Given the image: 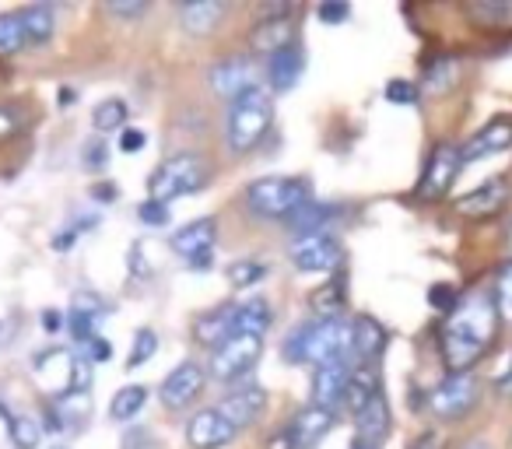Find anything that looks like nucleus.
I'll use <instances>...</instances> for the list:
<instances>
[{
  "instance_id": "nucleus-1",
  "label": "nucleus",
  "mask_w": 512,
  "mask_h": 449,
  "mask_svg": "<svg viewBox=\"0 0 512 449\" xmlns=\"http://www.w3.org/2000/svg\"><path fill=\"white\" fill-rule=\"evenodd\" d=\"M498 306L495 295L488 292H467L453 306V313L442 323V362H446L449 376L467 372L484 351L491 348L498 334Z\"/></svg>"
},
{
  "instance_id": "nucleus-2",
  "label": "nucleus",
  "mask_w": 512,
  "mask_h": 449,
  "mask_svg": "<svg viewBox=\"0 0 512 449\" xmlns=\"http://www.w3.org/2000/svg\"><path fill=\"white\" fill-rule=\"evenodd\" d=\"M285 355L292 362L327 365L337 358H355V323L337 316V320H313L292 330L285 344Z\"/></svg>"
},
{
  "instance_id": "nucleus-3",
  "label": "nucleus",
  "mask_w": 512,
  "mask_h": 449,
  "mask_svg": "<svg viewBox=\"0 0 512 449\" xmlns=\"http://www.w3.org/2000/svg\"><path fill=\"white\" fill-rule=\"evenodd\" d=\"M313 200V183L306 176H264L246 186V207L260 218L285 221Z\"/></svg>"
},
{
  "instance_id": "nucleus-4",
  "label": "nucleus",
  "mask_w": 512,
  "mask_h": 449,
  "mask_svg": "<svg viewBox=\"0 0 512 449\" xmlns=\"http://www.w3.org/2000/svg\"><path fill=\"white\" fill-rule=\"evenodd\" d=\"M274 123V102H271V92L267 88H249L246 95H239V99L232 102V109H228V148L232 151H253L256 144L264 141V134L271 130Z\"/></svg>"
},
{
  "instance_id": "nucleus-5",
  "label": "nucleus",
  "mask_w": 512,
  "mask_h": 449,
  "mask_svg": "<svg viewBox=\"0 0 512 449\" xmlns=\"http://www.w3.org/2000/svg\"><path fill=\"white\" fill-rule=\"evenodd\" d=\"M207 179V162L197 151H179V155L165 158L148 179V193L158 204H169V200L183 197V193L200 190Z\"/></svg>"
},
{
  "instance_id": "nucleus-6",
  "label": "nucleus",
  "mask_w": 512,
  "mask_h": 449,
  "mask_svg": "<svg viewBox=\"0 0 512 449\" xmlns=\"http://www.w3.org/2000/svg\"><path fill=\"white\" fill-rule=\"evenodd\" d=\"M264 355V337L256 334H235L228 337L221 348H214L211 355V376L218 383H235V379L249 376L253 365Z\"/></svg>"
},
{
  "instance_id": "nucleus-7",
  "label": "nucleus",
  "mask_w": 512,
  "mask_h": 449,
  "mask_svg": "<svg viewBox=\"0 0 512 449\" xmlns=\"http://www.w3.org/2000/svg\"><path fill=\"white\" fill-rule=\"evenodd\" d=\"M341 243L330 232H313V236H295L288 246V257L299 271L306 274H327L341 267Z\"/></svg>"
},
{
  "instance_id": "nucleus-8",
  "label": "nucleus",
  "mask_w": 512,
  "mask_h": 449,
  "mask_svg": "<svg viewBox=\"0 0 512 449\" xmlns=\"http://www.w3.org/2000/svg\"><path fill=\"white\" fill-rule=\"evenodd\" d=\"M474 404H477V379L470 376V372L446 376L432 393H428V407H432V414L442 421L463 418Z\"/></svg>"
},
{
  "instance_id": "nucleus-9",
  "label": "nucleus",
  "mask_w": 512,
  "mask_h": 449,
  "mask_svg": "<svg viewBox=\"0 0 512 449\" xmlns=\"http://www.w3.org/2000/svg\"><path fill=\"white\" fill-rule=\"evenodd\" d=\"M256 78H260V67L249 57H225L207 71V85H211L214 95L221 99H239L249 88H256Z\"/></svg>"
},
{
  "instance_id": "nucleus-10",
  "label": "nucleus",
  "mask_w": 512,
  "mask_h": 449,
  "mask_svg": "<svg viewBox=\"0 0 512 449\" xmlns=\"http://www.w3.org/2000/svg\"><path fill=\"white\" fill-rule=\"evenodd\" d=\"M460 165H463L460 148H456V144H439L425 165V176H421V183H418V197L421 200L446 197L449 186H453V179H456V172H460Z\"/></svg>"
},
{
  "instance_id": "nucleus-11",
  "label": "nucleus",
  "mask_w": 512,
  "mask_h": 449,
  "mask_svg": "<svg viewBox=\"0 0 512 449\" xmlns=\"http://www.w3.org/2000/svg\"><path fill=\"white\" fill-rule=\"evenodd\" d=\"M239 435V428L221 414V407H204L186 421V442L190 449H221Z\"/></svg>"
},
{
  "instance_id": "nucleus-12",
  "label": "nucleus",
  "mask_w": 512,
  "mask_h": 449,
  "mask_svg": "<svg viewBox=\"0 0 512 449\" xmlns=\"http://www.w3.org/2000/svg\"><path fill=\"white\" fill-rule=\"evenodd\" d=\"M200 390H204V369L197 362H183L162 379L158 397L169 411H183L186 404H193V397H200Z\"/></svg>"
},
{
  "instance_id": "nucleus-13",
  "label": "nucleus",
  "mask_w": 512,
  "mask_h": 449,
  "mask_svg": "<svg viewBox=\"0 0 512 449\" xmlns=\"http://www.w3.org/2000/svg\"><path fill=\"white\" fill-rule=\"evenodd\" d=\"M351 376H355V369H351V358H337V362L316 365V372H313V404L330 407V411H334V404H341V400H344V390H348Z\"/></svg>"
},
{
  "instance_id": "nucleus-14",
  "label": "nucleus",
  "mask_w": 512,
  "mask_h": 449,
  "mask_svg": "<svg viewBox=\"0 0 512 449\" xmlns=\"http://www.w3.org/2000/svg\"><path fill=\"white\" fill-rule=\"evenodd\" d=\"M505 200H509V183H505V179H488V183H481L477 190L463 193V197L456 200V211H460L463 218H491V214L502 211Z\"/></svg>"
},
{
  "instance_id": "nucleus-15",
  "label": "nucleus",
  "mask_w": 512,
  "mask_h": 449,
  "mask_svg": "<svg viewBox=\"0 0 512 449\" xmlns=\"http://www.w3.org/2000/svg\"><path fill=\"white\" fill-rule=\"evenodd\" d=\"M221 414H225L228 421H232L235 428H249V425H256V421L264 418V411H267V393L260 390V386H246V390H235V393H228L225 400H221Z\"/></svg>"
},
{
  "instance_id": "nucleus-16",
  "label": "nucleus",
  "mask_w": 512,
  "mask_h": 449,
  "mask_svg": "<svg viewBox=\"0 0 512 449\" xmlns=\"http://www.w3.org/2000/svg\"><path fill=\"white\" fill-rule=\"evenodd\" d=\"M512 148V120L509 116H498L491 120L488 127H481L467 144L460 148L463 162H477V158H488V155H498V151Z\"/></svg>"
},
{
  "instance_id": "nucleus-17",
  "label": "nucleus",
  "mask_w": 512,
  "mask_h": 449,
  "mask_svg": "<svg viewBox=\"0 0 512 449\" xmlns=\"http://www.w3.org/2000/svg\"><path fill=\"white\" fill-rule=\"evenodd\" d=\"M337 421V411H330V407H320V404H309L302 407L299 414L292 418V425H288V432H292L295 446L299 449H313L316 442L323 439V435L334 428Z\"/></svg>"
},
{
  "instance_id": "nucleus-18",
  "label": "nucleus",
  "mask_w": 512,
  "mask_h": 449,
  "mask_svg": "<svg viewBox=\"0 0 512 449\" xmlns=\"http://www.w3.org/2000/svg\"><path fill=\"white\" fill-rule=\"evenodd\" d=\"M302 71H306V53H302L299 43L285 46L274 57H267V81H271L274 92H292L299 85Z\"/></svg>"
},
{
  "instance_id": "nucleus-19",
  "label": "nucleus",
  "mask_w": 512,
  "mask_h": 449,
  "mask_svg": "<svg viewBox=\"0 0 512 449\" xmlns=\"http://www.w3.org/2000/svg\"><path fill=\"white\" fill-rule=\"evenodd\" d=\"M109 313V306L99 299L95 292H78L74 295V302H71V334L81 341V348H85L88 341L95 337V327H99V320Z\"/></svg>"
},
{
  "instance_id": "nucleus-20",
  "label": "nucleus",
  "mask_w": 512,
  "mask_h": 449,
  "mask_svg": "<svg viewBox=\"0 0 512 449\" xmlns=\"http://www.w3.org/2000/svg\"><path fill=\"white\" fill-rule=\"evenodd\" d=\"M214 236H218L214 218H197V221H190V225H183V229L172 232L169 246L179 253V257L193 260V257H200V253L214 250Z\"/></svg>"
},
{
  "instance_id": "nucleus-21",
  "label": "nucleus",
  "mask_w": 512,
  "mask_h": 449,
  "mask_svg": "<svg viewBox=\"0 0 512 449\" xmlns=\"http://www.w3.org/2000/svg\"><path fill=\"white\" fill-rule=\"evenodd\" d=\"M390 435V404H386L383 393L369 400V404L358 411V439L355 442H365V446H376Z\"/></svg>"
},
{
  "instance_id": "nucleus-22",
  "label": "nucleus",
  "mask_w": 512,
  "mask_h": 449,
  "mask_svg": "<svg viewBox=\"0 0 512 449\" xmlns=\"http://www.w3.org/2000/svg\"><path fill=\"white\" fill-rule=\"evenodd\" d=\"M295 43V32H292V18L288 15H271L264 18V22L256 25L253 39H249V46H253L256 53H264V57H274L278 50H285V46Z\"/></svg>"
},
{
  "instance_id": "nucleus-23",
  "label": "nucleus",
  "mask_w": 512,
  "mask_h": 449,
  "mask_svg": "<svg viewBox=\"0 0 512 449\" xmlns=\"http://www.w3.org/2000/svg\"><path fill=\"white\" fill-rule=\"evenodd\" d=\"M193 337L207 348H221L228 337H235V306H221L214 313L197 316L193 323Z\"/></svg>"
},
{
  "instance_id": "nucleus-24",
  "label": "nucleus",
  "mask_w": 512,
  "mask_h": 449,
  "mask_svg": "<svg viewBox=\"0 0 512 449\" xmlns=\"http://www.w3.org/2000/svg\"><path fill=\"white\" fill-rule=\"evenodd\" d=\"M221 15H225V8L218 0H186V4H179V25L190 36H207L221 22Z\"/></svg>"
},
{
  "instance_id": "nucleus-25",
  "label": "nucleus",
  "mask_w": 512,
  "mask_h": 449,
  "mask_svg": "<svg viewBox=\"0 0 512 449\" xmlns=\"http://www.w3.org/2000/svg\"><path fill=\"white\" fill-rule=\"evenodd\" d=\"M337 218L334 204H323V200H306L292 218H285V225L295 236H313V232H327L330 221Z\"/></svg>"
},
{
  "instance_id": "nucleus-26",
  "label": "nucleus",
  "mask_w": 512,
  "mask_h": 449,
  "mask_svg": "<svg viewBox=\"0 0 512 449\" xmlns=\"http://www.w3.org/2000/svg\"><path fill=\"white\" fill-rule=\"evenodd\" d=\"M53 411H57L60 425L64 428H85L88 418H92V397L78 390H64L57 400H53Z\"/></svg>"
},
{
  "instance_id": "nucleus-27",
  "label": "nucleus",
  "mask_w": 512,
  "mask_h": 449,
  "mask_svg": "<svg viewBox=\"0 0 512 449\" xmlns=\"http://www.w3.org/2000/svg\"><path fill=\"white\" fill-rule=\"evenodd\" d=\"M22 29H25V43L39 46V43H46V39H53L57 15H53L50 4H32V8L22 11Z\"/></svg>"
},
{
  "instance_id": "nucleus-28",
  "label": "nucleus",
  "mask_w": 512,
  "mask_h": 449,
  "mask_svg": "<svg viewBox=\"0 0 512 449\" xmlns=\"http://www.w3.org/2000/svg\"><path fill=\"white\" fill-rule=\"evenodd\" d=\"M267 327H271V302L267 299H249L242 306H235V334L264 337Z\"/></svg>"
},
{
  "instance_id": "nucleus-29",
  "label": "nucleus",
  "mask_w": 512,
  "mask_h": 449,
  "mask_svg": "<svg viewBox=\"0 0 512 449\" xmlns=\"http://www.w3.org/2000/svg\"><path fill=\"white\" fill-rule=\"evenodd\" d=\"M386 348V330L379 327L372 316H362V320H355V358L358 362H372V358L379 355V351Z\"/></svg>"
},
{
  "instance_id": "nucleus-30",
  "label": "nucleus",
  "mask_w": 512,
  "mask_h": 449,
  "mask_svg": "<svg viewBox=\"0 0 512 449\" xmlns=\"http://www.w3.org/2000/svg\"><path fill=\"white\" fill-rule=\"evenodd\" d=\"M379 393V376L376 369H369V365H362V369H355V376H351L348 390H344V407H351V411H362L365 404H369L372 397Z\"/></svg>"
},
{
  "instance_id": "nucleus-31",
  "label": "nucleus",
  "mask_w": 512,
  "mask_h": 449,
  "mask_svg": "<svg viewBox=\"0 0 512 449\" xmlns=\"http://www.w3.org/2000/svg\"><path fill=\"white\" fill-rule=\"evenodd\" d=\"M467 15L484 29H509L512 25V0H488V4H470Z\"/></svg>"
},
{
  "instance_id": "nucleus-32",
  "label": "nucleus",
  "mask_w": 512,
  "mask_h": 449,
  "mask_svg": "<svg viewBox=\"0 0 512 449\" xmlns=\"http://www.w3.org/2000/svg\"><path fill=\"white\" fill-rule=\"evenodd\" d=\"M130 109L123 99H102L99 106L92 109V127L95 134H113V130H120L123 123H127Z\"/></svg>"
},
{
  "instance_id": "nucleus-33",
  "label": "nucleus",
  "mask_w": 512,
  "mask_h": 449,
  "mask_svg": "<svg viewBox=\"0 0 512 449\" xmlns=\"http://www.w3.org/2000/svg\"><path fill=\"white\" fill-rule=\"evenodd\" d=\"M0 414L8 418V432H11L15 449H36L39 446V439H43V428H39L29 414H8L4 407H0Z\"/></svg>"
},
{
  "instance_id": "nucleus-34",
  "label": "nucleus",
  "mask_w": 512,
  "mask_h": 449,
  "mask_svg": "<svg viewBox=\"0 0 512 449\" xmlns=\"http://www.w3.org/2000/svg\"><path fill=\"white\" fill-rule=\"evenodd\" d=\"M25 43V29H22V11H4L0 15V57H11L18 53Z\"/></svg>"
},
{
  "instance_id": "nucleus-35",
  "label": "nucleus",
  "mask_w": 512,
  "mask_h": 449,
  "mask_svg": "<svg viewBox=\"0 0 512 449\" xmlns=\"http://www.w3.org/2000/svg\"><path fill=\"white\" fill-rule=\"evenodd\" d=\"M344 309V285L341 281H330L320 292H313V313L316 320H337Z\"/></svg>"
},
{
  "instance_id": "nucleus-36",
  "label": "nucleus",
  "mask_w": 512,
  "mask_h": 449,
  "mask_svg": "<svg viewBox=\"0 0 512 449\" xmlns=\"http://www.w3.org/2000/svg\"><path fill=\"white\" fill-rule=\"evenodd\" d=\"M144 400H148V390H144V386H123V390L113 397V404H109V414H113L116 421H130L141 414Z\"/></svg>"
},
{
  "instance_id": "nucleus-37",
  "label": "nucleus",
  "mask_w": 512,
  "mask_h": 449,
  "mask_svg": "<svg viewBox=\"0 0 512 449\" xmlns=\"http://www.w3.org/2000/svg\"><path fill=\"white\" fill-rule=\"evenodd\" d=\"M456 81V60L453 57H439L425 74V88L428 92H449Z\"/></svg>"
},
{
  "instance_id": "nucleus-38",
  "label": "nucleus",
  "mask_w": 512,
  "mask_h": 449,
  "mask_svg": "<svg viewBox=\"0 0 512 449\" xmlns=\"http://www.w3.org/2000/svg\"><path fill=\"white\" fill-rule=\"evenodd\" d=\"M155 351H158V337H155V330H151V327L137 330L134 344H130V355H127V369H137V365H144L151 355H155Z\"/></svg>"
},
{
  "instance_id": "nucleus-39",
  "label": "nucleus",
  "mask_w": 512,
  "mask_h": 449,
  "mask_svg": "<svg viewBox=\"0 0 512 449\" xmlns=\"http://www.w3.org/2000/svg\"><path fill=\"white\" fill-rule=\"evenodd\" d=\"M264 271L267 267L260 264V260H235V264H228V281H232L235 288H249L264 278Z\"/></svg>"
},
{
  "instance_id": "nucleus-40",
  "label": "nucleus",
  "mask_w": 512,
  "mask_h": 449,
  "mask_svg": "<svg viewBox=\"0 0 512 449\" xmlns=\"http://www.w3.org/2000/svg\"><path fill=\"white\" fill-rule=\"evenodd\" d=\"M25 127V109L18 102H0V141L15 137Z\"/></svg>"
},
{
  "instance_id": "nucleus-41",
  "label": "nucleus",
  "mask_w": 512,
  "mask_h": 449,
  "mask_svg": "<svg viewBox=\"0 0 512 449\" xmlns=\"http://www.w3.org/2000/svg\"><path fill=\"white\" fill-rule=\"evenodd\" d=\"M495 306H498V316L512 320V264H505L498 271V281H495Z\"/></svg>"
},
{
  "instance_id": "nucleus-42",
  "label": "nucleus",
  "mask_w": 512,
  "mask_h": 449,
  "mask_svg": "<svg viewBox=\"0 0 512 449\" xmlns=\"http://www.w3.org/2000/svg\"><path fill=\"white\" fill-rule=\"evenodd\" d=\"M386 99L397 102V106H414V102H418V88H414L411 81H390V85H386Z\"/></svg>"
},
{
  "instance_id": "nucleus-43",
  "label": "nucleus",
  "mask_w": 512,
  "mask_h": 449,
  "mask_svg": "<svg viewBox=\"0 0 512 449\" xmlns=\"http://www.w3.org/2000/svg\"><path fill=\"white\" fill-rule=\"evenodd\" d=\"M106 8H109V15H116V18H141L144 11H148V4H141V0H109Z\"/></svg>"
},
{
  "instance_id": "nucleus-44",
  "label": "nucleus",
  "mask_w": 512,
  "mask_h": 449,
  "mask_svg": "<svg viewBox=\"0 0 512 449\" xmlns=\"http://www.w3.org/2000/svg\"><path fill=\"white\" fill-rule=\"evenodd\" d=\"M428 302H432V306L439 309V313H446V316H449V313H453V306H456L460 299H456L453 288H449V285H435L432 292H428Z\"/></svg>"
},
{
  "instance_id": "nucleus-45",
  "label": "nucleus",
  "mask_w": 512,
  "mask_h": 449,
  "mask_svg": "<svg viewBox=\"0 0 512 449\" xmlns=\"http://www.w3.org/2000/svg\"><path fill=\"white\" fill-rule=\"evenodd\" d=\"M85 358H88L92 365H95V362H109V358H113V344H109L106 337L95 334L92 341L85 344Z\"/></svg>"
},
{
  "instance_id": "nucleus-46",
  "label": "nucleus",
  "mask_w": 512,
  "mask_h": 449,
  "mask_svg": "<svg viewBox=\"0 0 512 449\" xmlns=\"http://www.w3.org/2000/svg\"><path fill=\"white\" fill-rule=\"evenodd\" d=\"M141 221L144 225H165L169 221V204H158V200H148V204H141Z\"/></svg>"
},
{
  "instance_id": "nucleus-47",
  "label": "nucleus",
  "mask_w": 512,
  "mask_h": 449,
  "mask_svg": "<svg viewBox=\"0 0 512 449\" xmlns=\"http://www.w3.org/2000/svg\"><path fill=\"white\" fill-rule=\"evenodd\" d=\"M348 4L344 0H327V4H320V22H327V25H337V22H344L348 18Z\"/></svg>"
},
{
  "instance_id": "nucleus-48",
  "label": "nucleus",
  "mask_w": 512,
  "mask_h": 449,
  "mask_svg": "<svg viewBox=\"0 0 512 449\" xmlns=\"http://www.w3.org/2000/svg\"><path fill=\"white\" fill-rule=\"evenodd\" d=\"M144 144H148V134H144V130H134V127L123 130V137H120V151H127V155H134V151H141Z\"/></svg>"
},
{
  "instance_id": "nucleus-49",
  "label": "nucleus",
  "mask_w": 512,
  "mask_h": 449,
  "mask_svg": "<svg viewBox=\"0 0 512 449\" xmlns=\"http://www.w3.org/2000/svg\"><path fill=\"white\" fill-rule=\"evenodd\" d=\"M106 151H109V144H102V141H88V148H85V162L92 165V169H99V165L106 162Z\"/></svg>"
},
{
  "instance_id": "nucleus-50",
  "label": "nucleus",
  "mask_w": 512,
  "mask_h": 449,
  "mask_svg": "<svg viewBox=\"0 0 512 449\" xmlns=\"http://www.w3.org/2000/svg\"><path fill=\"white\" fill-rule=\"evenodd\" d=\"M60 327H64V313H60V309H46V313H43V330H46V334H57Z\"/></svg>"
},
{
  "instance_id": "nucleus-51",
  "label": "nucleus",
  "mask_w": 512,
  "mask_h": 449,
  "mask_svg": "<svg viewBox=\"0 0 512 449\" xmlns=\"http://www.w3.org/2000/svg\"><path fill=\"white\" fill-rule=\"evenodd\" d=\"M116 193H120V190H116L113 183H95V186H92V197H99L102 204H113Z\"/></svg>"
},
{
  "instance_id": "nucleus-52",
  "label": "nucleus",
  "mask_w": 512,
  "mask_h": 449,
  "mask_svg": "<svg viewBox=\"0 0 512 449\" xmlns=\"http://www.w3.org/2000/svg\"><path fill=\"white\" fill-rule=\"evenodd\" d=\"M267 449H299L295 446V439H292V432H278V435H271V442H267Z\"/></svg>"
},
{
  "instance_id": "nucleus-53",
  "label": "nucleus",
  "mask_w": 512,
  "mask_h": 449,
  "mask_svg": "<svg viewBox=\"0 0 512 449\" xmlns=\"http://www.w3.org/2000/svg\"><path fill=\"white\" fill-rule=\"evenodd\" d=\"M463 449H491V446H488V442H484V439H474V442H467V446H463Z\"/></svg>"
},
{
  "instance_id": "nucleus-54",
  "label": "nucleus",
  "mask_w": 512,
  "mask_h": 449,
  "mask_svg": "<svg viewBox=\"0 0 512 449\" xmlns=\"http://www.w3.org/2000/svg\"><path fill=\"white\" fill-rule=\"evenodd\" d=\"M351 449H376V446H365V442H355V446H351Z\"/></svg>"
},
{
  "instance_id": "nucleus-55",
  "label": "nucleus",
  "mask_w": 512,
  "mask_h": 449,
  "mask_svg": "<svg viewBox=\"0 0 512 449\" xmlns=\"http://www.w3.org/2000/svg\"><path fill=\"white\" fill-rule=\"evenodd\" d=\"M509 246H512V225H509Z\"/></svg>"
},
{
  "instance_id": "nucleus-56",
  "label": "nucleus",
  "mask_w": 512,
  "mask_h": 449,
  "mask_svg": "<svg viewBox=\"0 0 512 449\" xmlns=\"http://www.w3.org/2000/svg\"><path fill=\"white\" fill-rule=\"evenodd\" d=\"M53 449H67V446H53Z\"/></svg>"
}]
</instances>
